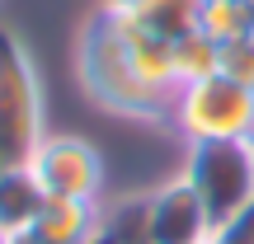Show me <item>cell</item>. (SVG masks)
<instances>
[{
    "mask_svg": "<svg viewBox=\"0 0 254 244\" xmlns=\"http://www.w3.org/2000/svg\"><path fill=\"white\" fill-rule=\"evenodd\" d=\"M75 75L104 113L127 122H165L174 90V43L141 33L118 0H99L75 38Z\"/></svg>",
    "mask_w": 254,
    "mask_h": 244,
    "instance_id": "6da1fadb",
    "label": "cell"
},
{
    "mask_svg": "<svg viewBox=\"0 0 254 244\" xmlns=\"http://www.w3.org/2000/svg\"><path fill=\"white\" fill-rule=\"evenodd\" d=\"M43 127V75L28 52V43L9 24H0V146L14 164H28Z\"/></svg>",
    "mask_w": 254,
    "mask_h": 244,
    "instance_id": "7a4b0ae2",
    "label": "cell"
},
{
    "mask_svg": "<svg viewBox=\"0 0 254 244\" xmlns=\"http://www.w3.org/2000/svg\"><path fill=\"white\" fill-rule=\"evenodd\" d=\"M170 122L184 141H245L254 136V85L231 80L226 71L179 85Z\"/></svg>",
    "mask_w": 254,
    "mask_h": 244,
    "instance_id": "3957f363",
    "label": "cell"
},
{
    "mask_svg": "<svg viewBox=\"0 0 254 244\" xmlns=\"http://www.w3.org/2000/svg\"><path fill=\"white\" fill-rule=\"evenodd\" d=\"M184 179L202 197L212 230L231 221L254 197V136L245 141H189L184 150Z\"/></svg>",
    "mask_w": 254,
    "mask_h": 244,
    "instance_id": "277c9868",
    "label": "cell"
},
{
    "mask_svg": "<svg viewBox=\"0 0 254 244\" xmlns=\"http://www.w3.org/2000/svg\"><path fill=\"white\" fill-rule=\"evenodd\" d=\"M28 174L47 197H75V202H99L104 193V155L94 141L75 132H47L38 150L28 155Z\"/></svg>",
    "mask_w": 254,
    "mask_h": 244,
    "instance_id": "5b68a950",
    "label": "cell"
},
{
    "mask_svg": "<svg viewBox=\"0 0 254 244\" xmlns=\"http://www.w3.org/2000/svg\"><path fill=\"white\" fill-rule=\"evenodd\" d=\"M141 207H146V240L151 244H212V216L184 174L141 193Z\"/></svg>",
    "mask_w": 254,
    "mask_h": 244,
    "instance_id": "8992f818",
    "label": "cell"
},
{
    "mask_svg": "<svg viewBox=\"0 0 254 244\" xmlns=\"http://www.w3.org/2000/svg\"><path fill=\"white\" fill-rule=\"evenodd\" d=\"M99 202H75V197H47L38 221L14 235L9 244H85L99 226Z\"/></svg>",
    "mask_w": 254,
    "mask_h": 244,
    "instance_id": "52a82bcc",
    "label": "cell"
},
{
    "mask_svg": "<svg viewBox=\"0 0 254 244\" xmlns=\"http://www.w3.org/2000/svg\"><path fill=\"white\" fill-rule=\"evenodd\" d=\"M141 33L160 38V43H179L198 28L202 0H118Z\"/></svg>",
    "mask_w": 254,
    "mask_h": 244,
    "instance_id": "ba28073f",
    "label": "cell"
},
{
    "mask_svg": "<svg viewBox=\"0 0 254 244\" xmlns=\"http://www.w3.org/2000/svg\"><path fill=\"white\" fill-rule=\"evenodd\" d=\"M47 207V193L38 188V179L28 174V164H14V169L0 174V230L9 240L24 235L38 221V211Z\"/></svg>",
    "mask_w": 254,
    "mask_h": 244,
    "instance_id": "9c48e42d",
    "label": "cell"
},
{
    "mask_svg": "<svg viewBox=\"0 0 254 244\" xmlns=\"http://www.w3.org/2000/svg\"><path fill=\"white\" fill-rule=\"evenodd\" d=\"M198 28L217 47H231V43H240V38H254V9L245 0H202Z\"/></svg>",
    "mask_w": 254,
    "mask_h": 244,
    "instance_id": "30bf717a",
    "label": "cell"
},
{
    "mask_svg": "<svg viewBox=\"0 0 254 244\" xmlns=\"http://www.w3.org/2000/svg\"><path fill=\"white\" fill-rule=\"evenodd\" d=\"M85 244H151L146 240V207H141V193L136 197H123L118 207L99 211V226Z\"/></svg>",
    "mask_w": 254,
    "mask_h": 244,
    "instance_id": "8fae6325",
    "label": "cell"
},
{
    "mask_svg": "<svg viewBox=\"0 0 254 244\" xmlns=\"http://www.w3.org/2000/svg\"><path fill=\"white\" fill-rule=\"evenodd\" d=\"M217 71H221V47L202 28H193L189 38L174 43V75H179V85H193V80L217 75Z\"/></svg>",
    "mask_w": 254,
    "mask_h": 244,
    "instance_id": "7c38bea8",
    "label": "cell"
},
{
    "mask_svg": "<svg viewBox=\"0 0 254 244\" xmlns=\"http://www.w3.org/2000/svg\"><path fill=\"white\" fill-rule=\"evenodd\" d=\"M221 71L240 85H254V38H240V43L221 47Z\"/></svg>",
    "mask_w": 254,
    "mask_h": 244,
    "instance_id": "4fadbf2b",
    "label": "cell"
},
{
    "mask_svg": "<svg viewBox=\"0 0 254 244\" xmlns=\"http://www.w3.org/2000/svg\"><path fill=\"white\" fill-rule=\"evenodd\" d=\"M212 244H254V197L231 221H221V226L212 230Z\"/></svg>",
    "mask_w": 254,
    "mask_h": 244,
    "instance_id": "5bb4252c",
    "label": "cell"
},
{
    "mask_svg": "<svg viewBox=\"0 0 254 244\" xmlns=\"http://www.w3.org/2000/svg\"><path fill=\"white\" fill-rule=\"evenodd\" d=\"M0 244H9V235H5V230H0Z\"/></svg>",
    "mask_w": 254,
    "mask_h": 244,
    "instance_id": "9a60e30c",
    "label": "cell"
},
{
    "mask_svg": "<svg viewBox=\"0 0 254 244\" xmlns=\"http://www.w3.org/2000/svg\"><path fill=\"white\" fill-rule=\"evenodd\" d=\"M245 5H250V9H254V0H245Z\"/></svg>",
    "mask_w": 254,
    "mask_h": 244,
    "instance_id": "2e32d148",
    "label": "cell"
}]
</instances>
